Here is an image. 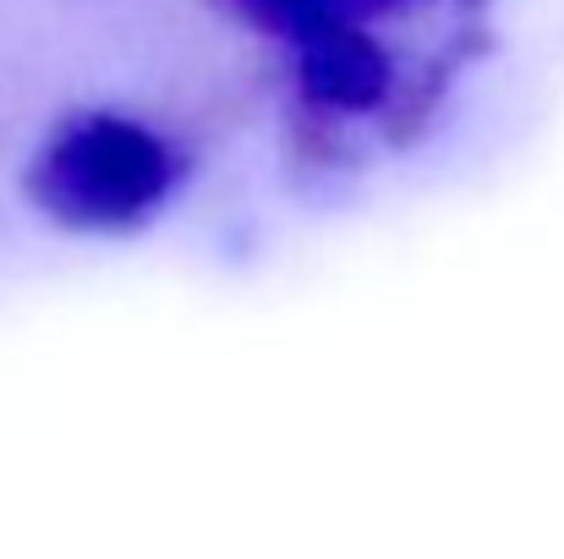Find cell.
<instances>
[{
    "instance_id": "3957f363",
    "label": "cell",
    "mask_w": 564,
    "mask_h": 559,
    "mask_svg": "<svg viewBox=\"0 0 564 559\" xmlns=\"http://www.w3.org/2000/svg\"><path fill=\"white\" fill-rule=\"evenodd\" d=\"M252 22L285 33V39H302L313 28H329V22H368V17H383L405 0H236Z\"/></svg>"
},
{
    "instance_id": "6da1fadb",
    "label": "cell",
    "mask_w": 564,
    "mask_h": 559,
    "mask_svg": "<svg viewBox=\"0 0 564 559\" xmlns=\"http://www.w3.org/2000/svg\"><path fill=\"white\" fill-rule=\"evenodd\" d=\"M171 143L127 116H77L28 165L39 214L72 230H132L171 197Z\"/></svg>"
},
{
    "instance_id": "7a4b0ae2",
    "label": "cell",
    "mask_w": 564,
    "mask_h": 559,
    "mask_svg": "<svg viewBox=\"0 0 564 559\" xmlns=\"http://www.w3.org/2000/svg\"><path fill=\"white\" fill-rule=\"evenodd\" d=\"M296 72H302V94L329 116H368L394 88V66L362 33V22H329L302 33Z\"/></svg>"
}]
</instances>
